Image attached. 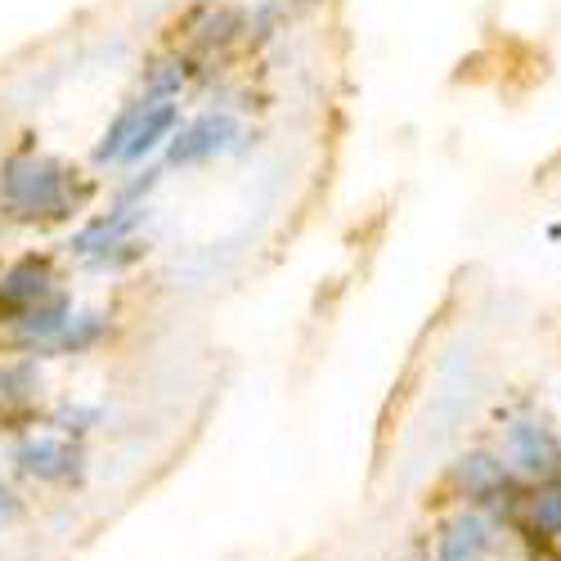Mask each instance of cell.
Listing matches in <instances>:
<instances>
[{"instance_id": "6da1fadb", "label": "cell", "mask_w": 561, "mask_h": 561, "mask_svg": "<svg viewBox=\"0 0 561 561\" xmlns=\"http://www.w3.org/2000/svg\"><path fill=\"white\" fill-rule=\"evenodd\" d=\"M0 198L14 216H59L68 207V171L55 158H10L0 171Z\"/></svg>"}, {"instance_id": "7a4b0ae2", "label": "cell", "mask_w": 561, "mask_h": 561, "mask_svg": "<svg viewBox=\"0 0 561 561\" xmlns=\"http://www.w3.org/2000/svg\"><path fill=\"white\" fill-rule=\"evenodd\" d=\"M10 462H14L19 477H27V481H36V485H59V490L85 485V472H90L85 445H81V440H68V436H59V432L23 436V440L10 449Z\"/></svg>"}, {"instance_id": "3957f363", "label": "cell", "mask_w": 561, "mask_h": 561, "mask_svg": "<svg viewBox=\"0 0 561 561\" xmlns=\"http://www.w3.org/2000/svg\"><path fill=\"white\" fill-rule=\"evenodd\" d=\"M458 499H467V507H485V512H499V517H512V507L522 503V485L512 481V467L490 454V449H472L454 462L449 472Z\"/></svg>"}, {"instance_id": "277c9868", "label": "cell", "mask_w": 561, "mask_h": 561, "mask_svg": "<svg viewBox=\"0 0 561 561\" xmlns=\"http://www.w3.org/2000/svg\"><path fill=\"white\" fill-rule=\"evenodd\" d=\"M507 462L535 481L561 477V440L543 423H530V417L526 423H512L507 427Z\"/></svg>"}, {"instance_id": "5b68a950", "label": "cell", "mask_w": 561, "mask_h": 561, "mask_svg": "<svg viewBox=\"0 0 561 561\" xmlns=\"http://www.w3.org/2000/svg\"><path fill=\"white\" fill-rule=\"evenodd\" d=\"M55 293V270L50 261H19L5 278H0V323H19L32 306H41L45 297Z\"/></svg>"}, {"instance_id": "8992f818", "label": "cell", "mask_w": 561, "mask_h": 561, "mask_svg": "<svg viewBox=\"0 0 561 561\" xmlns=\"http://www.w3.org/2000/svg\"><path fill=\"white\" fill-rule=\"evenodd\" d=\"M507 522L517 526L526 539H535V543L561 539V477H548L535 490H526L522 503L512 507Z\"/></svg>"}, {"instance_id": "52a82bcc", "label": "cell", "mask_w": 561, "mask_h": 561, "mask_svg": "<svg viewBox=\"0 0 561 561\" xmlns=\"http://www.w3.org/2000/svg\"><path fill=\"white\" fill-rule=\"evenodd\" d=\"M229 135H233V117H229V113H203V117H194L190 126H180V130L171 135L167 162H171V167H194V162L211 158L216 149H225Z\"/></svg>"}, {"instance_id": "ba28073f", "label": "cell", "mask_w": 561, "mask_h": 561, "mask_svg": "<svg viewBox=\"0 0 561 561\" xmlns=\"http://www.w3.org/2000/svg\"><path fill=\"white\" fill-rule=\"evenodd\" d=\"M494 548V530L477 507H462L436 535V561H481Z\"/></svg>"}, {"instance_id": "9c48e42d", "label": "cell", "mask_w": 561, "mask_h": 561, "mask_svg": "<svg viewBox=\"0 0 561 561\" xmlns=\"http://www.w3.org/2000/svg\"><path fill=\"white\" fill-rule=\"evenodd\" d=\"M72 319V301L64 297V293H50L41 306H32L14 329H19V337L32 346V351H41V346H50L59 333H64V323Z\"/></svg>"}, {"instance_id": "30bf717a", "label": "cell", "mask_w": 561, "mask_h": 561, "mask_svg": "<svg viewBox=\"0 0 561 561\" xmlns=\"http://www.w3.org/2000/svg\"><path fill=\"white\" fill-rule=\"evenodd\" d=\"M175 122H180V108H175V104H167V100H149V104H145V117H139V126H135V135H130V145H126V153H122V162L149 158V153L162 145V139L175 135Z\"/></svg>"}, {"instance_id": "8fae6325", "label": "cell", "mask_w": 561, "mask_h": 561, "mask_svg": "<svg viewBox=\"0 0 561 561\" xmlns=\"http://www.w3.org/2000/svg\"><path fill=\"white\" fill-rule=\"evenodd\" d=\"M139 220V211L135 207H122V211H113V216H100V220H90L77 239H72V252H81V256H95V252H104L108 256V248H117L122 239H126V229Z\"/></svg>"}, {"instance_id": "7c38bea8", "label": "cell", "mask_w": 561, "mask_h": 561, "mask_svg": "<svg viewBox=\"0 0 561 561\" xmlns=\"http://www.w3.org/2000/svg\"><path fill=\"white\" fill-rule=\"evenodd\" d=\"M108 333V319L104 314H77L64 323V333L50 342V346H41L36 355H85V351H95Z\"/></svg>"}, {"instance_id": "4fadbf2b", "label": "cell", "mask_w": 561, "mask_h": 561, "mask_svg": "<svg viewBox=\"0 0 561 561\" xmlns=\"http://www.w3.org/2000/svg\"><path fill=\"white\" fill-rule=\"evenodd\" d=\"M32 396H41L36 359H0V404H27Z\"/></svg>"}, {"instance_id": "5bb4252c", "label": "cell", "mask_w": 561, "mask_h": 561, "mask_svg": "<svg viewBox=\"0 0 561 561\" xmlns=\"http://www.w3.org/2000/svg\"><path fill=\"white\" fill-rule=\"evenodd\" d=\"M145 104L149 100H139V104H126L117 117H113V126L104 130V139L95 145V162H117L122 153H126V145H130V135H135V126H139V117H145Z\"/></svg>"}, {"instance_id": "9a60e30c", "label": "cell", "mask_w": 561, "mask_h": 561, "mask_svg": "<svg viewBox=\"0 0 561 561\" xmlns=\"http://www.w3.org/2000/svg\"><path fill=\"white\" fill-rule=\"evenodd\" d=\"M184 77H190V72H184V64L180 59H162V64H153L149 68V100H167L171 104V95H175V90L184 85Z\"/></svg>"}, {"instance_id": "2e32d148", "label": "cell", "mask_w": 561, "mask_h": 561, "mask_svg": "<svg viewBox=\"0 0 561 561\" xmlns=\"http://www.w3.org/2000/svg\"><path fill=\"white\" fill-rule=\"evenodd\" d=\"M243 27V14L239 10H207V23L198 27V41H225V36H233Z\"/></svg>"}, {"instance_id": "e0dca14e", "label": "cell", "mask_w": 561, "mask_h": 561, "mask_svg": "<svg viewBox=\"0 0 561 561\" xmlns=\"http://www.w3.org/2000/svg\"><path fill=\"white\" fill-rule=\"evenodd\" d=\"M19 517H23V499H19V490L0 481V530L14 526Z\"/></svg>"}, {"instance_id": "ac0fdd59", "label": "cell", "mask_w": 561, "mask_h": 561, "mask_svg": "<svg viewBox=\"0 0 561 561\" xmlns=\"http://www.w3.org/2000/svg\"><path fill=\"white\" fill-rule=\"evenodd\" d=\"M301 5H314V0H301Z\"/></svg>"}]
</instances>
